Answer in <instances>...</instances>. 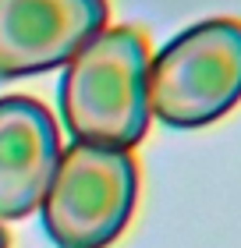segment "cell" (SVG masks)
I'll return each mask as SVG.
<instances>
[{"label":"cell","instance_id":"obj_5","mask_svg":"<svg viewBox=\"0 0 241 248\" xmlns=\"http://www.w3.org/2000/svg\"><path fill=\"white\" fill-rule=\"evenodd\" d=\"M61 160L57 121L36 96H0V220L39 209Z\"/></svg>","mask_w":241,"mask_h":248},{"label":"cell","instance_id":"obj_4","mask_svg":"<svg viewBox=\"0 0 241 248\" xmlns=\"http://www.w3.org/2000/svg\"><path fill=\"white\" fill-rule=\"evenodd\" d=\"M107 18L110 0H0V82L64 67Z\"/></svg>","mask_w":241,"mask_h":248},{"label":"cell","instance_id":"obj_3","mask_svg":"<svg viewBox=\"0 0 241 248\" xmlns=\"http://www.w3.org/2000/svg\"><path fill=\"white\" fill-rule=\"evenodd\" d=\"M139 206V163L128 149L71 142L39 202L53 248H110Z\"/></svg>","mask_w":241,"mask_h":248},{"label":"cell","instance_id":"obj_1","mask_svg":"<svg viewBox=\"0 0 241 248\" xmlns=\"http://www.w3.org/2000/svg\"><path fill=\"white\" fill-rule=\"evenodd\" d=\"M149 43L139 29H99L61 78V117L75 142L135 149L149 131Z\"/></svg>","mask_w":241,"mask_h":248},{"label":"cell","instance_id":"obj_2","mask_svg":"<svg viewBox=\"0 0 241 248\" xmlns=\"http://www.w3.org/2000/svg\"><path fill=\"white\" fill-rule=\"evenodd\" d=\"M149 114L177 131L216 124L241 103V21L206 18L149 57Z\"/></svg>","mask_w":241,"mask_h":248},{"label":"cell","instance_id":"obj_6","mask_svg":"<svg viewBox=\"0 0 241 248\" xmlns=\"http://www.w3.org/2000/svg\"><path fill=\"white\" fill-rule=\"evenodd\" d=\"M0 248H11V241H7V231L0 227Z\"/></svg>","mask_w":241,"mask_h":248}]
</instances>
